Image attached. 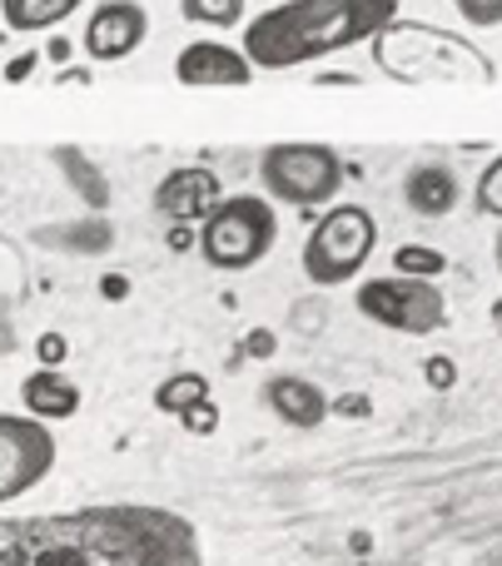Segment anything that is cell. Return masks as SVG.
<instances>
[{"instance_id":"6da1fadb","label":"cell","mask_w":502,"mask_h":566,"mask_svg":"<svg viewBox=\"0 0 502 566\" xmlns=\"http://www.w3.org/2000/svg\"><path fill=\"white\" fill-rule=\"evenodd\" d=\"M15 566H199V537L165 507H95L20 527Z\"/></svg>"},{"instance_id":"7a4b0ae2","label":"cell","mask_w":502,"mask_h":566,"mask_svg":"<svg viewBox=\"0 0 502 566\" xmlns=\"http://www.w3.org/2000/svg\"><path fill=\"white\" fill-rule=\"evenodd\" d=\"M394 20H404V0H279L249 15L239 45L259 70H304L374 45Z\"/></svg>"},{"instance_id":"3957f363","label":"cell","mask_w":502,"mask_h":566,"mask_svg":"<svg viewBox=\"0 0 502 566\" xmlns=\"http://www.w3.org/2000/svg\"><path fill=\"white\" fill-rule=\"evenodd\" d=\"M374 65L398 85H463L483 90L498 80V65L483 45L428 20H394L374 40Z\"/></svg>"},{"instance_id":"277c9868","label":"cell","mask_w":502,"mask_h":566,"mask_svg":"<svg viewBox=\"0 0 502 566\" xmlns=\"http://www.w3.org/2000/svg\"><path fill=\"white\" fill-rule=\"evenodd\" d=\"M279 244V209L269 195H224L199 224V259L219 274H249Z\"/></svg>"},{"instance_id":"5b68a950","label":"cell","mask_w":502,"mask_h":566,"mask_svg":"<svg viewBox=\"0 0 502 566\" xmlns=\"http://www.w3.org/2000/svg\"><path fill=\"white\" fill-rule=\"evenodd\" d=\"M344 159L338 149L314 145V139H279L259 155V185L274 205L289 209H328L344 195Z\"/></svg>"},{"instance_id":"8992f818","label":"cell","mask_w":502,"mask_h":566,"mask_svg":"<svg viewBox=\"0 0 502 566\" xmlns=\"http://www.w3.org/2000/svg\"><path fill=\"white\" fill-rule=\"evenodd\" d=\"M374 249H378V219L364 205H328L324 219L308 229L299 269L318 289H338V283H354L364 274Z\"/></svg>"},{"instance_id":"52a82bcc","label":"cell","mask_w":502,"mask_h":566,"mask_svg":"<svg viewBox=\"0 0 502 566\" xmlns=\"http://www.w3.org/2000/svg\"><path fill=\"white\" fill-rule=\"evenodd\" d=\"M354 308L378 328L408 333V338H428V333L448 328V293L433 279H404V274L364 279L354 283Z\"/></svg>"},{"instance_id":"ba28073f","label":"cell","mask_w":502,"mask_h":566,"mask_svg":"<svg viewBox=\"0 0 502 566\" xmlns=\"http://www.w3.org/2000/svg\"><path fill=\"white\" fill-rule=\"evenodd\" d=\"M55 462L60 442L50 422L30 418V412H0V507L35 492L55 472Z\"/></svg>"},{"instance_id":"9c48e42d","label":"cell","mask_w":502,"mask_h":566,"mask_svg":"<svg viewBox=\"0 0 502 566\" xmlns=\"http://www.w3.org/2000/svg\"><path fill=\"white\" fill-rule=\"evenodd\" d=\"M175 80L185 90H249L259 80V65L244 55V45H229L219 35H199L179 45Z\"/></svg>"},{"instance_id":"30bf717a","label":"cell","mask_w":502,"mask_h":566,"mask_svg":"<svg viewBox=\"0 0 502 566\" xmlns=\"http://www.w3.org/2000/svg\"><path fill=\"white\" fill-rule=\"evenodd\" d=\"M145 40H149V10L139 0H100L85 15V30H80V50L95 65H119Z\"/></svg>"},{"instance_id":"8fae6325","label":"cell","mask_w":502,"mask_h":566,"mask_svg":"<svg viewBox=\"0 0 502 566\" xmlns=\"http://www.w3.org/2000/svg\"><path fill=\"white\" fill-rule=\"evenodd\" d=\"M224 199V185L209 165H175L165 179L155 185V209L175 224H205Z\"/></svg>"},{"instance_id":"7c38bea8","label":"cell","mask_w":502,"mask_h":566,"mask_svg":"<svg viewBox=\"0 0 502 566\" xmlns=\"http://www.w3.org/2000/svg\"><path fill=\"white\" fill-rule=\"evenodd\" d=\"M259 398H264V408L294 432H314L334 418V398H328L318 382L299 378V373H274Z\"/></svg>"},{"instance_id":"4fadbf2b","label":"cell","mask_w":502,"mask_h":566,"mask_svg":"<svg viewBox=\"0 0 502 566\" xmlns=\"http://www.w3.org/2000/svg\"><path fill=\"white\" fill-rule=\"evenodd\" d=\"M404 205L414 209L418 219H448L458 205H463V179H458L453 165L443 159H423L404 175Z\"/></svg>"},{"instance_id":"5bb4252c","label":"cell","mask_w":502,"mask_h":566,"mask_svg":"<svg viewBox=\"0 0 502 566\" xmlns=\"http://www.w3.org/2000/svg\"><path fill=\"white\" fill-rule=\"evenodd\" d=\"M20 412L40 422H65L80 412V388L65 378V368H35L20 378Z\"/></svg>"},{"instance_id":"9a60e30c","label":"cell","mask_w":502,"mask_h":566,"mask_svg":"<svg viewBox=\"0 0 502 566\" xmlns=\"http://www.w3.org/2000/svg\"><path fill=\"white\" fill-rule=\"evenodd\" d=\"M85 0H0V20L10 35H40V30L65 25Z\"/></svg>"},{"instance_id":"2e32d148","label":"cell","mask_w":502,"mask_h":566,"mask_svg":"<svg viewBox=\"0 0 502 566\" xmlns=\"http://www.w3.org/2000/svg\"><path fill=\"white\" fill-rule=\"evenodd\" d=\"M209 398H215V392H209V378L205 373H195V368L169 373V378L155 388V408L169 412V418H189V412H195L199 402H209Z\"/></svg>"},{"instance_id":"e0dca14e","label":"cell","mask_w":502,"mask_h":566,"mask_svg":"<svg viewBox=\"0 0 502 566\" xmlns=\"http://www.w3.org/2000/svg\"><path fill=\"white\" fill-rule=\"evenodd\" d=\"M179 15L215 35V30L249 25V0H179Z\"/></svg>"},{"instance_id":"ac0fdd59","label":"cell","mask_w":502,"mask_h":566,"mask_svg":"<svg viewBox=\"0 0 502 566\" xmlns=\"http://www.w3.org/2000/svg\"><path fill=\"white\" fill-rule=\"evenodd\" d=\"M394 274L404 279H443L448 274V254L433 244H398L394 249Z\"/></svg>"},{"instance_id":"d6986e66","label":"cell","mask_w":502,"mask_h":566,"mask_svg":"<svg viewBox=\"0 0 502 566\" xmlns=\"http://www.w3.org/2000/svg\"><path fill=\"white\" fill-rule=\"evenodd\" d=\"M55 159H65L60 169L70 175V185L80 189V199H85L90 209H105V205H109V185H105V175H100L95 165H85L75 149H55Z\"/></svg>"},{"instance_id":"ffe728a7","label":"cell","mask_w":502,"mask_h":566,"mask_svg":"<svg viewBox=\"0 0 502 566\" xmlns=\"http://www.w3.org/2000/svg\"><path fill=\"white\" fill-rule=\"evenodd\" d=\"M473 205L502 224V155H493L483 165V175H478V185H473Z\"/></svg>"},{"instance_id":"44dd1931","label":"cell","mask_w":502,"mask_h":566,"mask_svg":"<svg viewBox=\"0 0 502 566\" xmlns=\"http://www.w3.org/2000/svg\"><path fill=\"white\" fill-rule=\"evenodd\" d=\"M453 10L473 30H502V0H453Z\"/></svg>"},{"instance_id":"7402d4cb","label":"cell","mask_w":502,"mask_h":566,"mask_svg":"<svg viewBox=\"0 0 502 566\" xmlns=\"http://www.w3.org/2000/svg\"><path fill=\"white\" fill-rule=\"evenodd\" d=\"M35 358H40V368H60V363L70 358V338H65V333H40V338H35Z\"/></svg>"},{"instance_id":"603a6c76","label":"cell","mask_w":502,"mask_h":566,"mask_svg":"<svg viewBox=\"0 0 502 566\" xmlns=\"http://www.w3.org/2000/svg\"><path fill=\"white\" fill-rule=\"evenodd\" d=\"M185 422V432H195V438H209V432H219V402L209 398V402H199L189 418H179Z\"/></svg>"},{"instance_id":"cb8c5ba5","label":"cell","mask_w":502,"mask_h":566,"mask_svg":"<svg viewBox=\"0 0 502 566\" xmlns=\"http://www.w3.org/2000/svg\"><path fill=\"white\" fill-rule=\"evenodd\" d=\"M423 373H428V382H433L438 392H448L458 382V363L453 358H443V353H433V358L423 363Z\"/></svg>"},{"instance_id":"d4e9b609","label":"cell","mask_w":502,"mask_h":566,"mask_svg":"<svg viewBox=\"0 0 502 566\" xmlns=\"http://www.w3.org/2000/svg\"><path fill=\"white\" fill-rule=\"evenodd\" d=\"M35 65H40V50H25V55H15V60L6 65V85H25Z\"/></svg>"},{"instance_id":"484cf974","label":"cell","mask_w":502,"mask_h":566,"mask_svg":"<svg viewBox=\"0 0 502 566\" xmlns=\"http://www.w3.org/2000/svg\"><path fill=\"white\" fill-rule=\"evenodd\" d=\"M70 55H75V40L50 35V45H45V60H50V65H70Z\"/></svg>"},{"instance_id":"4316f807","label":"cell","mask_w":502,"mask_h":566,"mask_svg":"<svg viewBox=\"0 0 502 566\" xmlns=\"http://www.w3.org/2000/svg\"><path fill=\"white\" fill-rule=\"evenodd\" d=\"M334 412H344V418H364L368 398H364V392H344V398H334Z\"/></svg>"},{"instance_id":"83f0119b","label":"cell","mask_w":502,"mask_h":566,"mask_svg":"<svg viewBox=\"0 0 502 566\" xmlns=\"http://www.w3.org/2000/svg\"><path fill=\"white\" fill-rule=\"evenodd\" d=\"M100 293H105L109 303L129 298V279H125V274H105V279H100Z\"/></svg>"},{"instance_id":"f1b7e54d","label":"cell","mask_w":502,"mask_h":566,"mask_svg":"<svg viewBox=\"0 0 502 566\" xmlns=\"http://www.w3.org/2000/svg\"><path fill=\"white\" fill-rule=\"evenodd\" d=\"M60 85H95V75H90V70H80V65H65V70H60Z\"/></svg>"},{"instance_id":"f546056e","label":"cell","mask_w":502,"mask_h":566,"mask_svg":"<svg viewBox=\"0 0 502 566\" xmlns=\"http://www.w3.org/2000/svg\"><path fill=\"white\" fill-rule=\"evenodd\" d=\"M314 85H318V90H328V85H334V90H348V85H358V80H354V75H328V70H324V75H314Z\"/></svg>"},{"instance_id":"4dcf8cb0","label":"cell","mask_w":502,"mask_h":566,"mask_svg":"<svg viewBox=\"0 0 502 566\" xmlns=\"http://www.w3.org/2000/svg\"><path fill=\"white\" fill-rule=\"evenodd\" d=\"M493 259H498V274H502V229H498V239H493Z\"/></svg>"},{"instance_id":"1f68e13d","label":"cell","mask_w":502,"mask_h":566,"mask_svg":"<svg viewBox=\"0 0 502 566\" xmlns=\"http://www.w3.org/2000/svg\"><path fill=\"white\" fill-rule=\"evenodd\" d=\"M0 45H10V30H0Z\"/></svg>"}]
</instances>
